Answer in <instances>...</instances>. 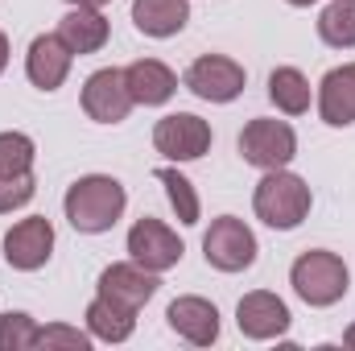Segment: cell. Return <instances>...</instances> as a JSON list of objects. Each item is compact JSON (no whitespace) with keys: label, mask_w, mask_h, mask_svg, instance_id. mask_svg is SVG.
<instances>
[{"label":"cell","mask_w":355,"mask_h":351,"mask_svg":"<svg viewBox=\"0 0 355 351\" xmlns=\"http://www.w3.org/2000/svg\"><path fill=\"white\" fill-rule=\"evenodd\" d=\"M157 285H162L157 273L145 268V264H137V261L107 264V268L99 273V293L112 298V302H120V306H128V310H141V306L157 293Z\"/></svg>","instance_id":"obj_11"},{"label":"cell","mask_w":355,"mask_h":351,"mask_svg":"<svg viewBox=\"0 0 355 351\" xmlns=\"http://www.w3.org/2000/svg\"><path fill=\"white\" fill-rule=\"evenodd\" d=\"M58 37L71 46V54H95L107 46V17L99 8H71L58 21Z\"/></svg>","instance_id":"obj_18"},{"label":"cell","mask_w":355,"mask_h":351,"mask_svg":"<svg viewBox=\"0 0 355 351\" xmlns=\"http://www.w3.org/2000/svg\"><path fill=\"white\" fill-rule=\"evenodd\" d=\"M343 348H352V351H355V323L347 327V331H343Z\"/></svg>","instance_id":"obj_29"},{"label":"cell","mask_w":355,"mask_h":351,"mask_svg":"<svg viewBox=\"0 0 355 351\" xmlns=\"http://www.w3.org/2000/svg\"><path fill=\"white\" fill-rule=\"evenodd\" d=\"M4 67H8V37L0 33V75H4Z\"/></svg>","instance_id":"obj_28"},{"label":"cell","mask_w":355,"mask_h":351,"mask_svg":"<svg viewBox=\"0 0 355 351\" xmlns=\"http://www.w3.org/2000/svg\"><path fill=\"white\" fill-rule=\"evenodd\" d=\"M190 21L186 0H132V25L145 37H174Z\"/></svg>","instance_id":"obj_17"},{"label":"cell","mask_w":355,"mask_h":351,"mask_svg":"<svg viewBox=\"0 0 355 351\" xmlns=\"http://www.w3.org/2000/svg\"><path fill=\"white\" fill-rule=\"evenodd\" d=\"M83 112L95 124H120L132 112V95H128V83H124V71H116V67L95 71L83 83Z\"/></svg>","instance_id":"obj_10"},{"label":"cell","mask_w":355,"mask_h":351,"mask_svg":"<svg viewBox=\"0 0 355 351\" xmlns=\"http://www.w3.org/2000/svg\"><path fill=\"white\" fill-rule=\"evenodd\" d=\"M318 116L331 128L355 124V62H343L322 75L318 83Z\"/></svg>","instance_id":"obj_15"},{"label":"cell","mask_w":355,"mask_h":351,"mask_svg":"<svg viewBox=\"0 0 355 351\" xmlns=\"http://www.w3.org/2000/svg\"><path fill=\"white\" fill-rule=\"evenodd\" d=\"M318 37L335 50H355V0H331L322 8Z\"/></svg>","instance_id":"obj_21"},{"label":"cell","mask_w":355,"mask_h":351,"mask_svg":"<svg viewBox=\"0 0 355 351\" xmlns=\"http://www.w3.org/2000/svg\"><path fill=\"white\" fill-rule=\"evenodd\" d=\"M67 4H71V8H103L107 0H67Z\"/></svg>","instance_id":"obj_27"},{"label":"cell","mask_w":355,"mask_h":351,"mask_svg":"<svg viewBox=\"0 0 355 351\" xmlns=\"http://www.w3.org/2000/svg\"><path fill=\"white\" fill-rule=\"evenodd\" d=\"M128 252H132V261L145 264V268H153V273H166V268H174L182 261V240H178L174 228H166L162 219H153V215H145V219H137L132 223V232H128Z\"/></svg>","instance_id":"obj_8"},{"label":"cell","mask_w":355,"mask_h":351,"mask_svg":"<svg viewBox=\"0 0 355 351\" xmlns=\"http://www.w3.org/2000/svg\"><path fill=\"white\" fill-rule=\"evenodd\" d=\"M268 99L285 112V116H302L310 112V83L297 67H277L268 75Z\"/></svg>","instance_id":"obj_20"},{"label":"cell","mask_w":355,"mask_h":351,"mask_svg":"<svg viewBox=\"0 0 355 351\" xmlns=\"http://www.w3.org/2000/svg\"><path fill=\"white\" fill-rule=\"evenodd\" d=\"M124 203H128L124 186L107 174L79 178V182L67 190V198H62L71 228H75V232H87V236H99V232L116 228V219L124 215Z\"/></svg>","instance_id":"obj_1"},{"label":"cell","mask_w":355,"mask_h":351,"mask_svg":"<svg viewBox=\"0 0 355 351\" xmlns=\"http://www.w3.org/2000/svg\"><path fill=\"white\" fill-rule=\"evenodd\" d=\"M37 323L29 318V314H21V310H8V314H0V351H29L37 348Z\"/></svg>","instance_id":"obj_23"},{"label":"cell","mask_w":355,"mask_h":351,"mask_svg":"<svg viewBox=\"0 0 355 351\" xmlns=\"http://www.w3.org/2000/svg\"><path fill=\"white\" fill-rule=\"evenodd\" d=\"M236 323H240V331L248 339H277V335L289 331V306L268 289H252V293L240 298Z\"/></svg>","instance_id":"obj_13"},{"label":"cell","mask_w":355,"mask_h":351,"mask_svg":"<svg viewBox=\"0 0 355 351\" xmlns=\"http://www.w3.org/2000/svg\"><path fill=\"white\" fill-rule=\"evenodd\" d=\"M50 252H54V223L46 215H29V219L12 223L4 236V261L21 273L42 268L50 261Z\"/></svg>","instance_id":"obj_9"},{"label":"cell","mask_w":355,"mask_h":351,"mask_svg":"<svg viewBox=\"0 0 355 351\" xmlns=\"http://www.w3.org/2000/svg\"><path fill=\"white\" fill-rule=\"evenodd\" d=\"M289 4H293V8H306V4H314V0H289Z\"/></svg>","instance_id":"obj_30"},{"label":"cell","mask_w":355,"mask_h":351,"mask_svg":"<svg viewBox=\"0 0 355 351\" xmlns=\"http://www.w3.org/2000/svg\"><path fill=\"white\" fill-rule=\"evenodd\" d=\"M124 83H128L132 103L157 108V103H166L178 91V75L166 62H157V58H141V62H132V67L124 71Z\"/></svg>","instance_id":"obj_16"},{"label":"cell","mask_w":355,"mask_h":351,"mask_svg":"<svg viewBox=\"0 0 355 351\" xmlns=\"http://www.w3.org/2000/svg\"><path fill=\"white\" fill-rule=\"evenodd\" d=\"M153 149L170 162H194L211 149V124L194 112L162 116L157 128H153Z\"/></svg>","instance_id":"obj_6"},{"label":"cell","mask_w":355,"mask_h":351,"mask_svg":"<svg viewBox=\"0 0 355 351\" xmlns=\"http://www.w3.org/2000/svg\"><path fill=\"white\" fill-rule=\"evenodd\" d=\"M87 331L91 339H103V343H124L132 331H137V310L112 302V298H95L87 306Z\"/></svg>","instance_id":"obj_19"},{"label":"cell","mask_w":355,"mask_h":351,"mask_svg":"<svg viewBox=\"0 0 355 351\" xmlns=\"http://www.w3.org/2000/svg\"><path fill=\"white\" fill-rule=\"evenodd\" d=\"M186 87L207 103H232L244 91V67L223 54H202L186 71Z\"/></svg>","instance_id":"obj_7"},{"label":"cell","mask_w":355,"mask_h":351,"mask_svg":"<svg viewBox=\"0 0 355 351\" xmlns=\"http://www.w3.org/2000/svg\"><path fill=\"white\" fill-rule=\"evenodd\" d=\"M37 182H33V170L29 174H0V215L4 211H17L33 198Z\"/></svg>","instance_id":"obj_25"},{"label":"cell","mask_w":355,"mask_h":351,"mask_svg":"<svg viewBox=\"0 0 355 351\" xmlns=\"http://www.w3.org/2000/svg\"><path fill=\"white\" fill-rule=\"evenodd\" d=\"M252 207H257L261 223L277 228V232H289L310 215V186L289 170H265V178L257 182Z\"/></svg>","instance_id":"obj_2"},{"label":"cell","mask_w":355,"mask_h":351,"mask_svg":"<svg viewBox=\"0 0 355 351\" xmlns=\"http://www.w3.org/2000/svg\"><path fill=\"white\" fill-rule=\"evenodd\" d=\"M33 153L37 149L25 132H0V174H29Z\"/></svg>","instance_id":"obj_24"},{"label":"cell","mask_w":355,"mask_h":351,"mask_svg":"<svg viewBox=\"0 0 355 351\" xmlns=\"http://www.w3.org/2000/svg\"><path fill=\"white\" fill-rule=\"evenodd\" d=\"M297 153V132L285 120H248L240 132V157L257 170H285Z\"/></svg>","instance_id":"obj_5"},{"label":"cell","mask_w":355,"mask_h":351,"mask_svg":"<svg viewBox=\"0 0 355 351\" xmlns=\"http://www.w3.org/2000/svg\"><path fill=\"white\" fill-rule=\"evenodd\" d=\"M289 285H293V293H297L306 306H335V302L347 293L352 273H347L343 257L314 248V252H302V257L293 261Z\"/></svg>","instance_id":"obj_3"},{"label":"cell","mask_w":355,"mask_h":351,"mask_svg":"<svg viewBox=\"0 0 355 351\" xmlns=\"http://www.w3.org/2000/svg\"><path fill=\"white\" fill-rule=\"evenodd\" d=\"M71 62H75L71 46H67L58 33H42V37L29 42L25 75H29V83H33L37 91H58L62 87V79L71 75Z\"/></svg>","instance_id":"obj_12"},{"label":"cell","mask_w":355,"mask_h":351,"mask_svg":"<svg viewBox=\"0 0 355 351\" xmlns=\"http://www.w3.org/2000/svg\"><path fill=\"white\" fill-rule=\"evenodd\" d=\"M202 257H207L211 268H219V273H244V268H252V261H257V236H252V228L244 219L219 215L207 228V236H202Z\"/></svg>","instance_id":"obj_4"},{"label":"cell","mask_w":355,"mask_h":351,"mask_svg":"<svg viewBox=\"0 0 355 351\" xmlns=\"http://www.w3.org/2000/svg\"><path fill=\"white\" fill-rule=\"evenodd\" d=\"M153 178L166 186L170 207L178 211V219H182V223H198V194H194V182H190L186 174H178L174 166H162Z\"/></svg>","instance_id":"obj_22"},{"label":"cell","mask_w":355,"mask_h":351,"mask_svg":"<svg viewBox=\"0 0 355 351\" xmlns=\"http://www.w3.org/2000/svg\"><path fill=\"white\" fill-rule=\"evenodd\" d=\"M37 348H71V351H87L91 348V331H79V327H62V323H54V327H46V331H37Z\"/></svg>","instance_id":"obj_26"},{"label":"cell","mask_w":355,"mask_h":351,"mask_svg":"<svg viewBox=\"0 0 355 351\" xmlns=\"http://www.w3.org/2000/svg\"><path fill=\"white\" fill-rule=\"evenodd\" d=\"M166 318H170V331L182 335L186 343H194V348H211L219 339V310L207 298H194V293L190 298H174Z\"/></svg>","instance_id":"obj_14"}]
</instances>
